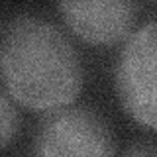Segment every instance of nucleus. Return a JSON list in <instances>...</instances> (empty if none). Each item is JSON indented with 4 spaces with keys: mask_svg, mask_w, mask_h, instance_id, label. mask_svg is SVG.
<instances>
[{
    "mask_svg": "<svg viewBox=\"0 0 157 157\" xmlns=\"http://www.w3.org/2000/svg\"><path fill=\"white\" fill-rule=\"evenodd\" d=\"M0 71L10 94L32 110L69 106L82 88V63L55 24L20 16L0 47Z\"/></svg>",
    "mask_w": 157,
    "mask_h": 157,
    "instance_id": "f257e3e1",
    "label": "nucleus"
},
{
    "mask_svg": "<svg viewBox=\"0 0 157 157\" xmlns=\"http://www.w3.org/2000/svg\"><path fill=\"white\" fill-rule=\"evenodd\" d=\"M116 141L98 112L85 106L49 110L36 136L37 157H114Z\"/></svg>",
    "mask_w": 157,
    "mask_h": 157,
    "instance_id": "f03ea898",
    "label": "nucleus"
},
{
    "mask_svg": "<svg viewBox=\"0 0 157 157\" xmlns=\"http://www.w3.org/2000/svg\"><path fill=\"white\" fill-rule=\"evenodd\" d=\"M155 63H157V26L147 22L134 32L122 49L116 71V88L124 110L141 126L155 130Z\"/></svg>",
    "mask_w": 157,
    "mask_h": 157,
    "instance_id": "7ed1b4c3",
    "label": "nucleus"
},
{
    "mask_svg": "<svg viewBox=\"0 0 157 157\" xmlns=\"http://www.w3.org/2000/svg\"><path fill=\"white\" fill-rule=\"evenodd\" d=\"M67 26L88 43L108 45L130 37L137 6L128 0H73L59 2Z\"/></svg>",
    "mask_w": 157,
    "mask_h": 157,
    "instance_id": "20e7f679",
    "label": "nucleus"
},
{
    "mask_svg": "<svg viewBox=\"0 0 157 157\" xmlns=\"http://www.w3.org/2000/svg\"><path fill=\"white\" fill-rule=\"evenodd\" d=\"M20 130V112L14 102L0 90V147L8 145Z\"/></svg>",
    "mask_w": 157,
    "mask_h": 157,
    "instance_id": "39448f33",
    "label": "nucleus"
},
{
    "mask_svg": "<svg viewBox=\"0 0 157 157\" xmlns=\"http://www.w3.org/2000/svg\"><path fill=\"white\" fill-rule=\"evenodd\" d=\"M124 157H157V153L151 145H134Z\"/></svg>",
    "mask_w": 157,
    "mask_h": 157,
    "instance_id": "423d86ee",
    "label": "nucleus"
}]
</instances>
